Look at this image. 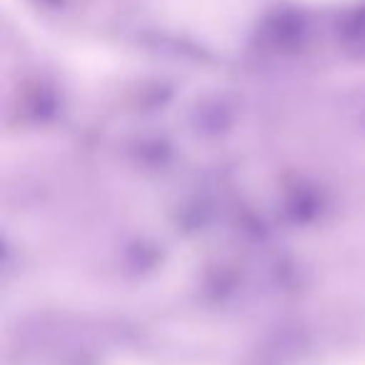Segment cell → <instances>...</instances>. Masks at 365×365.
Listing matches in <instances>:
<instances>
[{"mask_svg":"<svg viewBox=\"0 0 365 365\" xmlns=\"http://www.w3.org/2000/svg\"><path fill=\"white\" fill-rule=\"evenodd\" d=\"M338 36L350 51L365 53V3L345 11L338 21Z\"/></svg>","mask_w":365,"mask_h":365,"instance_id":"2","label":"cell"},{"mask_svg":"<svg viewBox=\"0 0 365 365\" xmlns=\"http://www.w3.org/2000/svg\"><path fill=\"white\" fill-rule=\"evenodd\" d=\"M310 21L298 8H278L260 26V41L275 51H295L305 43Z\"/></svg>","mask_w":365,"mask_h":365,"instance_id":"1","label":"cell"}]
</instances>
